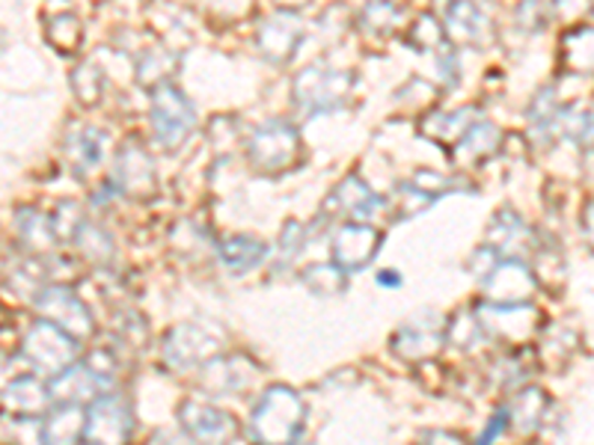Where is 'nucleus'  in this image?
Here are the masks:
<instances>
[{"mask_svg": "<svg viewBox=\"0 0 594 445\" xmlns=\"http://www.w3.org/2000/svg\"><path fill=\"white\" fill-rule=\"evenodd\" d=\"M30 380H19V383H12L10 392H7V406H10L12 413H33V410H40L42 406V395L40 392H28Z\"/></svg>", "mask_w": 594, "mask_h": 445, "instance_id": "f257e3e1", "label": "nucleus"}]
</instances>
